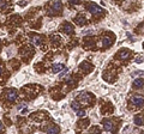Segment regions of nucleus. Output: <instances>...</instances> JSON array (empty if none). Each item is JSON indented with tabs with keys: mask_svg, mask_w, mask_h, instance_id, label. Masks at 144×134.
Segmentation results:
<instances>
[{
	"mask_svg": "<svg viewBox=\"0 0 144 134\" xmlns=\"http://www.w3.org/2000/svg\"><path fill=\"white\" fill-rule=\"evenodd\" d=\"M63 9V4L60 0H55L52 5H50V9H49V14H57L58 12H60V10Z\"/></svg>",
	"mask_w": 144,
	"mask_h": 134,
	"instance_id": "obj_1",
	"label": "nucleus"
},
{
	"mask_svg": "<svg viewBox=\"0 0 144 134\" xmlns=\"http://www.w3.org/2000/svg\"><path fill=\"white\" fill-rule=\"evenodd\" d=\"M78 101L79 104H84V105H90V101H91V96L86 92L79 93L78 95Z\"/></svg>",
	"mask_w": 144,
	"mask_h": 134,
	"instance_id": "obj_2",
	"label": "nucleus"
},
{
	"mask_svg": "<svg viewBox=\"0 0 144 134\" xmlns=\"http://www.w3.org/2000/svg\"><path fill=\"white\" fill-rule=\"evenodd\" d=\"M86 9H88V11H89L90 13H91V14H94V16L100 14V13H102V12H103V10H102L100 6H97L96 4H94V3L89 4V5L86 6Z\"/></svg>",
	"mask_w": 144,
	"mask_h": 134,
	"instance_id": "obj_3",
	"label": "nucleus"
},
{
	"mask_svg": "<svg viewBox=\"0 0 144 134\" xmlns=\"http://www.w3.org/2000/svg\"><path fill=\"white\" fill-rule=\"evenodd\" d=\"M130 102L136 107H142V105H144V97L143 96H139V95H135L131 97Z\"/></svg>",
	"mask_w": 144,
	"mask_h": 134,
	"instance_id": "obj_4",
	"label": "nucleus"
},
{
	"mask_svg": "<svg viewBox=\"0 0 144 134\" xmlns=\"http://www.w3.org/2000/svg\"><path fill=\"white\" fill-rule=\"evenodd\" d=\"M5 96H6V99L9 101V102H14L16 99H17V97H18V95H17V91L14 90V89H9L6 92H5Z\"/></svg>",
	"mask_w": 144,
	"mask_h": 134,
	"instance_id": "obj_5",
	"label": "nucleus"
},
{
	"mask_svg": "<svg viewBox=\"0 0 144 134\" xmlns=\"http://www.w3.org/2000/svg\"><path fill=\"white\" fill-rule=\"evenodd\" d=\"M103 128H104V130L111 132V133L115 132V125L111 120H103Z\"/></svg>",
	"mask_w": 144,
	"mask_h": 134,
	"instance_id": "obj_6",
	"label": "nucleus"
},
{
	"mask_svg": "<svg viewBox=\"0 0 144 134\" xmlns=\"http://www.w3.org/2000/svg\"><path fill=\"white\" fill-rule=\"evenodd\" d=\"M130 55H131V53H130V50H127V49H122V50H120V52L117 54V56L119 57L120 60H126L127 57H130Z\"/></svg>",
	"mask_w": 144,
	"mask_h": 134,
	"instance_id": "obj_7",
	"label": "nucleus"
},
{
	"mask_svg": "<svg viewBox=\"0 0 144 134\" xmlns=\"http://www.w3.org/2000/svg\"><path fill=\"white\" fill-rule=\"evenodd\" d=\"M61 30H63L65 34H68V35H70V34L73 32V26H72L70 23L66 22V23H64V24L61 25Z\"/></svg>",
	"mask_w": 144,
	"mask_h": 134,
	"instance_id": "obj_8",
	"label": "nucleus"
},
{
	"mask_svg": "<svg viewBox=\"0 0 144 134\" xmlns=\"http://www.w3.org/2000/svg\"><path fill=\"white\" fill-rule=\"evenodd\" d=\"M132 86H133V89H144V79H142V78L135 79L132 83Z\"/></svg>",
	"mask_w": 144,
	"mask_h": 134,
	"instance_id": "obj_9",
	"label": "nucleus"
},
{
	"mask_svg": "<svg viewBox=\"0 0 144 134\" xmlns=\"http://www.w3.org/2000/svg\"><path fill=\"white\" fill-rule=\"evenodd\" d=\"M113 42H114V38H113V37L104 36V37L102 38V44H103V47H104V48H108V47H109Z\"/></svg>",
	"mask_w": 144,
	"mask_h": 134,
	"instance_id": "obj_10",
	"label": "nucleus"
},
{
	"mask_svg": "<svg viewBox=\"0 0 144 134\" xmlns=\"http://www.w3.org/2000/svg\"><path fill=\"white\" fill-rule=\"evenodd\" d=\"M81 69L84 72V73H89L90 71L93 69V66L90 65L89 62H86V61H84V62H82L81 64Z\"/></svg>",
	"mask_w": 144,
	"mask_h": 134,
	"instance_id": "obj_11",
	"label": "nucleus"
},
{
	"mask_svg": "<svg viewBox=\"0 0 144 134\" xmlns=\"http://www.w3.org/2000/svg\"><path fill=\"white\" fill-rule=\"evenodd\" d=\"M64 68H65V65L64 64H54L52 66V72L53 73H58V72L63 71Z\"/></svg>",
	"mask_w": 144,
	"mask_h": 134,
	"instance_id": "obj_12",
	"label": "nucleus"
},
{
	"mask_svg": "<svg viewBox=\"0 0 144 134\" xmlns=\"http://www.w3.org/2000/svg\"><path fill=\"white\" fill-rule=\"evenodd\" d=\"M45 130L47 132V133H59L60 132V128L58 127V126H55V125H52V126H49V127H47V128H45Z\"/></svg>",
	"mask_w": 144,
	"mask_h": 134,
	"instance_id": "obj_13",
	"label": "nucleus"
},
{
	"mask_svg": "<svg viewBox=\"0 0 144 134\" xmlns=\"http://www.w3.org/2000/svg\"><path fill=\"white\" fill-rule=\"evenodd\" d=\"M133 121H135V123L137 126H143L144 125V116H143V115H136Z\"/></svg>",
	"mask_w": 144,
	"mask_h": 134,
	"instance_id": "obj_14",
	"label": "nucleus"
},
{
	"mask_svg": "<svg viewBox=\"0 0 144 134\" xmlns=\"http://www.w3.org/2000/svg\"><path fill=\"white\" fill-rule=\"evenodd\" d=\"M31 43H32L34 46H40V44L42 43V38H41L40 36H37V35H35V36L31 37Z\"/></svg>",
	"mask_w": 144,
	"mask_h": 134,
	"instance_id": "obj_15",
	"label": "nucleus"
},
{
	"mask_svg": "<svg viewBox=\"0 0 144 134\" xmlns=\"http://www.w3.org/2000/svg\"><path fill=\"white\" fill-rule=\"evenodd\" d=\"M76 22H77L78 25H85V24H86V19H85V17H83V16H78V17L76 18Z\"/></svg>",
	"mask_w": 144,
	"mask_h": 134,
	"instance_id": "obj_16",
	"label": "nucleus"
},
{
	"mask_svg": "<svg viewBox=\"0 0 144 134\" xmlns=\"http://www.w3.org/2000/svg\"><path fill=\"white\" fill-rule=\"evenodd\" d=\"M7 7H9V5H7V3L5 1V0H0V11H6L7 10Z\"/></svg>",
	"mask_w": 144,
	"mask_h": 134,
	"instance_id": "obj_17",
	"label": "nucleus"
},
{
	"mask_svg": "<svg viewBox=\"0 0 144 134\" xmlns=\"http://www.w3.org/2000/svg\"><path fill=\"white\" fill-rule=\"evenodd\" d=\"M71 108L73 109L75 111H77V110H79V109H81V104H79L78 102L73 101V102H71Z\"/></svg>",
	"mask_w": 144,
	"mask_h": 134,
	"instance_id": "obj_18",
	"label": "nucleus"
},
{
	"mask_svg": "<svg viewBox=\"0 0 144 134\" xmlns=\"http://www.w3.org/2000/svg\"><path fill=\"white\" fill-rule=\"evenodd\" d=\"M67 72H68V69H67V68H64V71H63V72L60 73V75H59V78H60V79H63L64 77L67 74Z\"/></svg>",
	"mask_w": 144,
	"mask_h": 134,
	"instance_id": "obj_19",
	"label": "nucleus"
},
{
	"mask_svg": "<svg viewBox=\"0 0 144 134\" xmlns=\"http://www.w3.org/2000/svg\"><path fill=\"white\" fill-rule=\"evenodd\" d=\"M76 112H77V115H78L79 117H83V116H85V111H84V110H81V109H79V110H77Z\"/></svg>",
	"mask_w": 144,
	"mask_h": 134,
	"instance_id": "obj_20",
	"label": "nucleus"
},
{
	"mask_svg": "<svg viewBox=\"0 0 144 134\" xmlns=\"http://www.w3.org/2000/svg\"><path fill=\"white\" fill-rule=\"evenodd\" d=\"M82 1L81 0H70V4H72V5H79Z\"/></svg>",
	"mask_w": 144,
	"mask_h": 134,
	"instance_id": "obj_21",
	"label": "nucleus"
},
{
	"mask_svg": "<svg viewBox=\"0 0 144 134\" xmlns=\"http://www.w3.org/2000/svg\"><path fill=\"white\" fill-rule=\"evenodd\" d=\"M75 83H76L75 79H68V80H67V84H75Z\"/></svg>",
	"mask_w": 144,
	"mask_h": 134,
	"instance_id": "obj_22",
	"label": "nucleus"
},
{
	"mask_svg": "<svg viewBox=\"0 0 144 134\" xmlns=\"http://www.w3.org/2000/svg\"><path fill=\"white\" fill-rule=\"evenodd\" d=\"M90 132H95V133H100V130H99L97 128H91V129H90Z\"/></svg>",
	"mask_w": 144,
	"mask_h": 134,
	"instance_id": "obj_23",
	"label": "nucleus"
},
{
	"mask_svg": "<svg viewBox=\"0 0 144 134\" xmlns=\"http://www.w3.org/2000/svg\"><path fill=\"white\" fill-rule=\"evenodd\" d=\"M19 5H21V6H25V5H27V1H24V3L22 1V3H19Z\"/></svg>",
	"mask_w": 144,
	"mask_h": 134,
	"instance_id": "obj_24",
	"label": "nucleus"
},
{
	"mask_svg": "<svg viewBox=\"0 0 144 134\" xmlns=\"http://www.w3.org/2000/svg\"><path fill=\"white\" fill-rule=\"evenodd\" d=\"M1 129H3V122L0 121V130H1Z\"/></svg>",
	"mask_w": 144,
	"mask_h": 134,
	"instance_id": "obj_25",
	"label": "nucleus"
},
{
	"mask_svg": "<svg viewBox=\"0 0 144 134\" xmlns=\"http://www.w3.org/2000/svg\"><path fill=\"white\" fill-rule=\"evenodd\" d=\"M3 73V69H1V67H0V74H1Z\"/></svg>",
	"mask_w": 144,
	"mask_h": 134,
	"instance_id": "obj_26",
	"label": "nucleus"
},
{
	"mask_svg": "<svg viewBox=\"0 0 144 134\" xmlns=\"http://www.w3.org/2000/svg\"><path fill=\"white\" fill-rule=\"evenodd\" d=\"M143 48H144V42H143Z\"/></svg>",
	"mask_w": 144,
	"mask_h": 134,
	"instance_id": "obj_27",
	"label": "nucleus"
}]
</instances>
